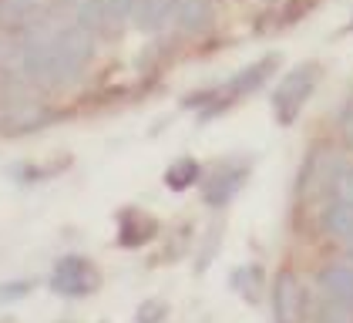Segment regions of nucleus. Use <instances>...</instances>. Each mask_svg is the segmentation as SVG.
<instances>
[{
	"mask_svg": "<svg viewBox=\"0 0 353 323\" xmlns=\"http://www.w3.org/2000/svg\"><path fill=\"white\" fill-rule=\"evenodd\" d=\"M320 229L333 242L353 249V202H343V199L330 195L323 206V215H320Z\"/></svg>",
	"mask_w": 353,
	"mask_h": 323,
	"instance_id": "9",
	"label": "nucleus"
},
{
	"mask_svg": "<svg viewBox=\"0 0 353 323\" xmlns=\"http://www.w3.org/2000/svg\"><path fill=\"white\" fill-rule=\"evenodd\" d=\"M276 68H279V54H263V57H256L252 64H245L243 71H236L229 84L222 88V95H225V101H232V98H245V95H252V91H259L266 81L276 75Z\"/></svg>",
	"mask_w": 353,
	"mask_h": 323,
	"instance_id": "6",
	"label": "nucleus"
},
{
	"mask_svg": "<svg viewBox=\"0 0 353 323\" xmlns=\"http://www.w3.org/2000/svg\"><path fill=\"white\" fill-rule=\"evenodd\" d=\"M30 290H34V283H30V280H10V283H0V306L24 300Z\"/></svg>",
	"mask_w": 353,
	"mask_h": 323,
	"instance_id": "16",
	"label": "nucleus"
},
{
	"mask_svg": "<svg viewBox=\"0 0 353 323\" xmlns=\"http://www.w3.org/2000/svg\"><path fill=\"white\" fill-rule=\"evenodd\" d=\"M71 21L81 24L84 30H91L94 37L114 34L111 14H108V0H74V3H71Z\"/></svg>",
	"mask_w": 353,
	"mask_h": 323,
	"instance_id": "10",
	"label": "nucleus"
},
{
	"mask_svg": "<svg viewBox=\"0 0 353 323\" xmlns=\"http://www.w3.org/2000/svg\"><path fill=\"white\" fill-rule=\"evenodd\" d=\"M14 57H17V48H14V44H10V37H3V30H0V71H3Z\"/></svg>",
	"mask_w": 353,
	"mask_h": 323,
	"instance_id": "19",
	"label": "nucleus"
},
{
	"mask_svg": "<svg viewBox=\"0 0 353 323\" xmlns=\"http://www.w3.org/2000/svg\"><path fill=\"white\" fill-rule=\"evenodd\" d=\"M245 179H249V165H236V162L232 165H219V168L209 172V179L202 182V202L212 206V209L229 206L239 195Z\"/></svg>",
	"mask_w": 353,
	"mask_h": 323,
	"instance_id": "5",
	"label": "nucleus"
},
{
	"mask_svg": "<svg viewBox=\"0 0 353 323\" xmlns=\"http://www.w3.org/2000/svg\"><path fill=\"white\" fill-rule=\"evenodd\" d=\"M259 273H263V269L243 266V269H236V273H232V280H229V283H232V286H236L249 303H256V283H259Z\"/></svg>",
	"mask_w": 353,
	"mask_h": 323,
	"instance_id": "15",
	"label": "nucleus"
},
{
	"mask_svg": "<svg viewBox=\"0 0 353 323\" xmlns=\"http://www.w3.org/2000/svg\"><path fill=\"white\" fill-rule=\"evenodd\" d=\"M340 135L347 138V145H353V98L340 108Z\"/></svg>",
	"mask_w": 353,
	"mask_h": 323,
	"instance_id": "18",
	"label": "nucleus"
},
{
	"mask_svg": "<svg viewBox=\"0 0 353 323\" xmlns=\"http://www.w3.org/2000/svg\"><path fill=\"white\" fill-rule=\"evenodd\" d=\"M212 24V3L209 0H179L175 3V27L182 34H202Z\"/></svg>",
	"mask_w": 353,
	"mask_h": 323,
	"instance_id": "12",
	"label": "nucleus"
},
{
	"mask_svg": "<svg viewBox=\"0 0 353 323\" xmlns=\"http://www.w3.org/2000/svg\"><path fill=\"white\" fill-rule=\"evenodd\" d=\"M175 3L179 0H138L135 24L145 34H162L168 24H175Z\"/></svg>",
	"mask_w": 353,
	"mask_h": 323,
	"instance_id": "11",
	"label": "nucleus"
},
{
	"mask_svg": "<svg viewBox=\"0 0 353 323\" xmlns=\"http://www.w3.org/2000/svg\"><path fill=\"white\" fill-rule=\"evenodd\" d=\"M152 233H155V226H152V222H141V226H138V219H125V222H121V236H118V239H121L125 249H138V246L148 239Z\"/></svg>",
	"mask_w": 353,
	"mask_h": 323,
	"instance_id": "14",
	"label": "nucleus"
},
{
	"mask_svg": "<svg viewBox=\"0 0 353 323\" xmlns=\"http://www.w3.org/2000/svg\"><path fill=\"white\" fill-rule=\"evenodd\" d=\"M303 286L293 273H279L272 286V313L276 323H299L303 320Z\"/></svg>",
	"mask_w": 353,
	"mask_h": 323,
	"instance_id": "7",
	"label": "nucleus"
},
{
	"mask_svg": "<svg viewBox=\"0 0 353 323\" xmlns=\"http://www.w3.org/2000/svg\"><path fill=\"white\" fill-rule=\"evenodd\" d=\"M199 182V162L195 159H179L168 165V172H165V186L172 188V192H185L189 186Z\"/></svg>",
	"mask_w": 353,
	"mask_h": 323,
	"instance_id": "13",
	"label": "nucleus"
},
{
	"mask_svg": "<svg viewBox=\"0 0 353 323\" xmlns=\"http://www.w3.org/2000/svg\"><path fill=\"white\" fill-rule=\"evenodd\" d=\"M98 37L74 21L28 24L17 44V71L37 88H71L84 78Z\"/></svg>",
	"mask_w": 353,
	"mask_h": 323,
	"instance_id": "1",
	"label": "nucleus"
},
{
	"mask_svg": "<svg viewBox=\"0 0 353 323\" xmlns=\"http://www.w3.org/2000/svg\"><path fill=\"white\" fill-rule=\"evenodd\" d=\"M320 300H330V303H340L353 310V263L347 260H336L323 266L320 273Z\"/></svg>",
	"mask_w": 353,
	"mask_h": 323,
	"instance_id": "8",
	"label": "nucleus"
},
{
	"mask_svg": "<svg viewBox=\"0 0 353 323\" xmlns=\"http://www.w3.org/2000/svg\"><path fill=\"white\" fill-rule=\"evenodd\" d=\"M316 78H320V68L316 64H296L283 84L272 91V111L279 118V125H293L299 118L303 105L310 101L313 88H316Z\"/></svg>",
	"mask_w": 353,
	"mask_h": 323,
	"instance_id": "3",
	"label": "nucleus"
},
{
	"mask_svg": "<svg viewBox=\"0 0 353 323\" xmlns=\"http://www.w3.org/2000/svg\"><path fill=\"white\" fill-rule=\"evenodd\" d=\"M330 195H336V199H343V202H353V162H343V168H340V175H336V186Z\"/></svg>",
	"mask_w": 353,
	"mask_h": 323,
	"instance_id": "17",
	"label": "nucleus"
},
{
	"mask_svg": "<svg viewBox=\"0 0 353 323\" xmlns=\"http://www.w3.org/2000/svg\"><path fill=\"white\" fill-rule=\"evenodd\" d=\"M343 34H353V17L347 21V27H343Z\"/></svg>",
	"mask_w": 353,
	"mask_h": 323,
	"instance_id": "20",
	"label": "nucleus"
},
{
	"mask_svg": "<svg viewBox=\"0 0 353 323\" xmlns=\"http://www.w3.org/2000/svg\"><path fill=\"white\" fill-rule=\"evenodd\" d=\"M343 155L336 152V148H316L306 165H303V172H299L296 179V195L303 202H316V199H330V192L336 186V175H340V168H343Z\"/></svg>",
	"mask_w": 353,
	"mask_h": 323,
	"instance_id": "2",
	"label": "nucleus"
},
{
	"mask_svg": "<svg viewBox=\"0 0 353 323\" xmlns=\"http://www.w3.org/2000/svg\"><path fill=\"white\" fill-rule=\"evenodd\" d=\"M48 286L68 300H81V296H91L98 290V269L84 256H64V260H57Z\"/></svg>",
	"mask_w": 353,
	"mask_h": 323,
	"instance_id": "4",
	"label": "nucleus"
}]
</instances>
